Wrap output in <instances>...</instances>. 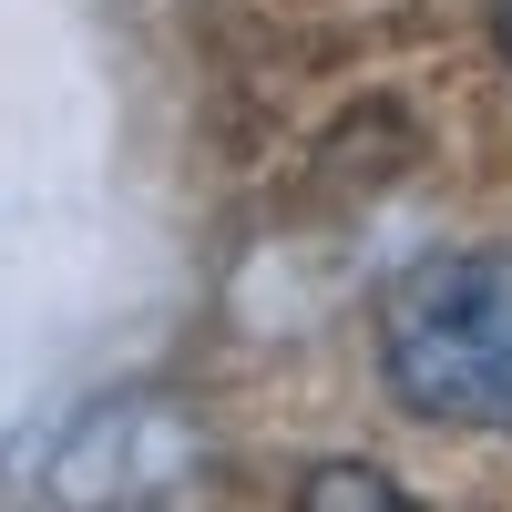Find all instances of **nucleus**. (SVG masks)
I'll return each mask as SVG.
<instances>
[{"instance_id": "f257e3e1", "label": "nucleus", "mask_w": 512, "mask_h": 512, "mask_svg": "<svg viewBox=\"0 0 512 512\" xmlns=\"http://www.w3.org/2000/svg\"><path fill=\"white\" fill-rule=\"evenodd\" d=\"M390 390L451 431H512V256H431L379 318Z\"/></svg>"}, {"instance_id": "f03ea898", "label": "nucleus", "mask_w": 512, "mask_h": 512, "mask_svg": "<svg viewBox=\"0 0 512 512\" xmlns=\"http://www.w3.org/2000/svg\"><path fill=\"white\" fill-rule=\"evenodd\" d=\"M349 502H400V482L379 472V461H328V472H308V512H349Z\"/></svg>"}]
</instances>
